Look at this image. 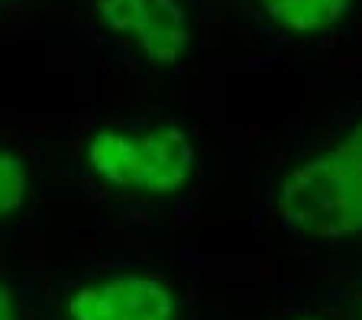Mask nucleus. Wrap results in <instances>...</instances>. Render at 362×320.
<instances>
[{
	"mask_svg": "<svg viewBox=\"0 0 362 320\" xmlns=\"http://www.w3.org/2000/svg\"><path fill=\"white\" fill-rule=\"evenodd\" d=\"M30 194H33L30 162L10 146H0V223H7L16 213H23V207L30 204Z\"/></svg>",
	"mask_w": 362,
	"mask_h": 320,
	"instance_id": "423d86ee",
	"label": "nucleus"
},
{
	"mask_svg": "<svg viewBox=\"0 0 362 320\" xmlns=\"http://www.w3.org/2000/svg\"><path fill=\"white\" fill-rule=\"evenodd\" d=\"M275 211L310 239L362 237V117L333 146L288 168L275 188Z\"/></svg>",
	"mask_w": 362,
	"mask_h": 320,
	"instance_id": "f257e3e1",
	"label": "nucleus"
},
{
	"mask_svg": "<svg viewBox=\"0 0 362 320\" xmlns=\"http://www.w3.org/2000/svg\"><path fill=\"white\" fill-rule=\"evenodd\" d=\"M0 320H20V301L4 278H0Z\"/></svg>",
	"mask_w": 362,
	"mask_h": 320,
	"instance_id": "0eeeda50",
	"label": "nucleus"
},
{
	"mask_svg": "<svg viewBox=\"0 0 362 320\" xmlns=\"http://www.w3.org/2000/svg\"><path fill=\"white\" fill-rule=\"evenodd\" d=\"M175 288L149 272L100 275L68 291L65 320H178Z\"/></svg>",
	"mask_w": 362,
	"mask_h": 320,
	"instance_id": "20e7f679",
	"label": "nucleus"
},
{
	"mask_svg": "<svg viewBox=\"0 0 362 320\" xmlns=\"http://www.w3.org/2000/svg\"><path fill=\"white\" fill-rule=\"evenodd\" d=\"M0 4H10V0H0Z\"/></svg>",
	"mask_w": 362,
	"mask_h": 320,
	"instance_id": "1a4fd4ad",
	"label": "nucleus"
},
{
	"mask_svg": "<svg viewBox=\"0 0 362 320\" xmlns=\"http://www.w3.org/2000/svg\"><path fill=\"white\" fill-rule=\"evenodd\" d=\"M84 168L98 184L133 198H178L197 175V146L181 123L127 130L98 126L84 139Z\"/></svg>",
	"mask_w": 362,
	"mask_h": 320,
	"instance_id": "f03ea898",
	"label": "nucleus"
},
{
	"mask_svg": "<svg viewBox=\"0 0 362 320\" xmlns=\"http://www.w3.org/2000/svg\"><path fill=\"white\" fill-rule=\"evenodd\" d=\"M104 32L133 42L152 69H175L188 59L194 30L185 0H90Z\"/></svg>",
	"mask_w": 362,
	"mask_h": 320,
	"instance_id": "7ed1b4c3",
	"label": "nucleus"
},
{
	"mask_svg": "<svg viewBox=\"0 0 362 320\" xmlns=\"http://www.w3.org/2000/svg\"><path fill=\"white\" fill-rule=\"evenodd\" d=\"M291 320H327V317H314V314H301V317H291Z\"/></svg>",
	"mask_w": 362,
	"mask_h": 320,
	"instance_id": "6e6552de",
	"label": "nucleus"
},
{
	"mask_svg": "<svg viewBox=\"0 0 362 320\" xmlns=\"http://www.w3.org/2000/svg\"><path fill=\"white\" fill-rule=\"evenodd\" d=\"M265 20L298 39H317L349 20L356 0H259Z\"/></svg>",
	"mask_w": 362,
	"mask_h": 320,
	"instance_id": "39448f33",
	"label": "nucleus"
}]
</instances>
